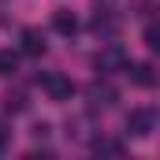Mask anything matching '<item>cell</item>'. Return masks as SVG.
Instances as JSON below:
<instances>
[{"mask_svg": "<svg viewBox=\"0 0 160 160\" xmlns=\"http://www.w3.org/2000/svg\"><path fill=\"white\" fill-rule=\"evenodd\" d=\"M93 30H97V34H101V30H104V34H112V30H116V22H112L108 15H101V11H97V19H93Z\"/></svg>", "mask_w": 160, "mask_h": 160, "instance_id": "cell-10", "label": "cell"}, {"mask_svg": "<svg viewBox=\"0 0 160 160\" xmlns=\"http://www.w3.org/2000/svg\"><path fill=\"white\" fill-rule=\"evenodd\" d=\"M41 89L48 93V101H71L75 97V82L67 78V75H60V71L41 75Z\"/></svg>", "mask_w": 160, "mask_h": 160, "instance_id": "cell-1", "label": "cell"}, {"mask_svg": "<svg viewBox=\"0 0 160 160\" xmlns=\"http://www.w3.org/2000/svg\"><path fill=\"white\" fill-rule=\"evenodd\" d=\"M15 67H19V60H15V52H0V78H8V75H15Z\"/></svg>", "mask_w": 160, "mask_h": 160, "instance_id": "cell-8", "label": "cell"}, {"mask_svg": "<svg viewBox=\"0 0 160 160\" xmlns=\"http://www.w3.org/2000/svg\"><path fill=\"white\" fill-rule=\"evenodd\" d=\"M97 71H112V67H123V52L112 45V48H104V52H97Z\"/></svg>", "mask_w": 160, "mask_h": 160, "instance_id": "cell-6", "label": "cell"}, {"mask_svg": "<svg viewBox=\"0 0 160 160\" xmlns=\"http://www.w3.org/2000/svg\"><path fill=\"white\" fill-rule=\"evenodd\" d=\"M153 130H157V112H153V108H130V112H127V134L149 138Z\"/></svg>", "mask_w": 160, "mask_h": 160, "instance_id": "cell-2", "label": "cell"}, {"mask_svg": "<svg viewBox=\"0 0 160 160\" xmlns=\"http://www.w3.org/2000/svg\"><path fill=\"white\" fill-rule=\"evenodd\" d=\"M26 108V97L22 93H8V112H22Z\"/></svg>", "mask_w": 160, "mask_h": 160, "instance_id": "cell-11", "label": "cell"}, {"mask_svg": "<svg viewBox=\"0 0 160 160\" xmlns=\"http://www.w3.org/2000/svg\"><path fill=\"white\" fill-rule=\"evenodd\" d=\"M19 41H22V52H26V56H45V38H41V30L26 26V30L19 34Z\"/></svg>", "mask_w": 160, "mask_h": 160, "instance_id": "cell-5", "label": "cell"}, {"mask_svg": "<svg viewBox=\"0 0 160 160\" xmlns=\"http://www.w3.org/2000/svg\"><path fill=\"white\" fill-rule=\"evenodd\" d=\"M22 160H56V157H52V153H38V149H34V153H26Z\"/></svg>", "mask_w": 160, "mask_h": 160, "instance_id": "cell-12", "label": "cell"}, {"mask_svg": "<svg viewBox=\"0 0 160 160\" xmlns=\"http://www.w3.org/2000/svg\"><path fill=\"white\" fill-rule=\"evenodd\" d=\"M4 149H8V130L0 127V153H4Z\"/></svg>", "mask_w": 160, "mask_h": 160, "instance_id": "cell-13", "label": "cell"}, {"mask_svg": "<svg viewBox=\"0 0 160 160\" xmlns=\"http://www.w3.org/2000/svg\"><path fill=\"white\" fill-rule=\"evenodd\" d=\"M52 30L63 34V38H75V34H78V19H75V11H67V8L52 11Z\"/></svg>", "mask_w": 160, "mask_h": 160, "instance_id": "cell-4", "label": "cell"}, {"mask_svg": "<svg viewBox=\"0 0 160 160\" xmlns=\"http://www.w3.org/2000/svg\"><path fill=\"white\" fill-rule=\"evenodd\" d=\"M127 75H130L134 86H153V82H157V75H153V67H149V63H130V67H127Z\"/></svg>", "mask_w": 160, "mask_h": 160, "instance_id": "cell-7", "label": "cell"}, {"mask_svg": "<svg viewBox=\"0 0 160 160\" xmlns=\"http://www.w3.org/2000/svg\"><path fill=\"white\" fill-rule=\"evenodd\" d=\"M145 45H149L153 52H160V22H149V26H145Z\"/></svg>", "mask_w": 160, "mask_h": 160, "instance_id": "cell-9", "label": "cell"}, {"mask_svg": "<svg viewBox=\"0 0 160 160\" xmlns=\"http://www.w3.org/2000/svg\"><path fill=\"white\" fill-rule=\"evenodd\" d=\"M86 97H89V108H112V104L119 101V89L108 86V82H93V86L86 89Z\"/></svg>", "mask_w": 160, "mask_h": 160, "instance_id": "cell-3", "label": "cell"}]
</instances>
